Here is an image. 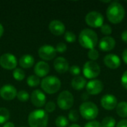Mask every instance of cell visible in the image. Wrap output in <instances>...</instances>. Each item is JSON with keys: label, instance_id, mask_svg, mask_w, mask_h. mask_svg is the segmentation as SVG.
Instances as JSON below:
<instances>
[{"label": "cell", "instance_id": "28", "mask_svg": "<svg viewBox=\"0 0 127 127\" xmlns=\"http://www.w3.org/2000/svg\"><path fill=\"white\" fill-rule=\"evenodd\" d=\"M16 97L20 102H27L30 98V95H29L28 92H27L25 90H21V91L18 92Z\"/></svg>", "mask_w": 127, "mask_h": 127}, {"label": "cell", "instance_id": "23", "mask_svg": "<svg viewBox=\"0 0 127 127\" xmlns=\"http://www.w3.org/2000/svg\"><path fill=\"white\" fill-rule=\"evenodd\" d=\"M10 118V112L6 108H0V124H4Z\"/></svg>", "mask_w": 127, "mask_h": 127}, {"label": "cell", "instance_id": "33", "mask_svg": "<svg viewBox=\"0 0 127 127\" xmlns=\"http://www.w3.org/2000/svg\"><path fill=\"white\" fill-rule=\"evenodd\" d=\"M68 119L72 122H77L79 120V113L77 110H71L68 113Z\"/></svg>", "mask_w": 127, "mask_h": 127}, {"label": "cell", "instance_id": "37", "mask_svg": "<svg viewBox=\"0 0 127 127\" xmlns=\"http://www.w3.org/2000/svg\"><path fill=\"white\" fill-rule=\"evenodd\" d=\"M121 85L124 89H127V70L124 71L121 77Z\"/></svg>", "mask_w": 127, "mask_h": 127}, {"label": "cell", "instance_id": "25", "mask_svg": "<svg viewBox=\"0 0 127 127\" xmlns=\"http://www.w3.org/2000/svg\"><path fill=\"white\" fill-rule=\"evenodd\" d=\"M27 83L30 87H36L39 85L40 79L36 75H31L27 79Z\"/></svg>", "mask_w": 127, "mask_h": 127}, {"label": "cell", "instance_id": "19", "mask_svg": "<svg viewBox=\"0 0 127 127\" xmlns=\"http://www.w3.org/2000/svg\"><path fill=\"white\" fill-rule=\"evenodd\" d=\"M33 71L35 75L38 77H45L50 71V67L47 63L44 61H39L34 66Z\"/></svg>", "mask_w": 127, "mask_h": 127}, {"label": "cell", "instance_id": "20", "mask_svg": "<svg viewBox=\"0 0 127 127\" xmlns=\"http://www.w3.org/2000/svg\"><path fill=\"white\" fill-rule=\"evenodd\" d=\"M19 64L22 68H30L34 65V58L30 54H25L19 59Z\"/></svg>", "mask_w": 127, "mask_h": 127}, {"label": "cell", "instance_id": "3", "mask_svg": "<svg viewBox=\"0 0 127 127\" xmlns=\"http://www.w3.org/2000/svg\"><path fill=\"white\" fill-rule=\"evenodd\" d=\"M28 122L30 127H47L48 115L44 109H35L29 114Z\"/></svg>", "mask_w": 127, "mask_h": 127}, {"label": "cell", "instance_id": "9", "mask_svg": "<svg viewBox=\"0 0 127 127\" xmlns=\"http://www.w3.org/2000/svg\"><path fill=\"white\" fill-rule=\"evenodd\" d=\"M0 65L7 70L14 69L17 65L16 57L10 53L4 54L0 57Z\"/></svg>", "mask_w": 127, "mask_h": 127}, {"label": "cell", "instance_id": "45", "mask_svg": "<svg viewBox=\"0 0 127 127\" xmlns=\"http://www.w3.org/2000/svg\"></svg>", "mask_w": 127, "mask_h": 127}, {"label": "cell", "instance_id": "39", "mask_svg": "<svg viewBox=\"0 0 127 127\" xmlns=\"http://www.w3.org/2000/svg\"><path fill=\"white\" fill-rule=\"evenodd\" d=\"M122 59H123V61L127 65V48L125 49L122 53Z\"/></svg>", "mask_w": 127, "mask_h": 127}, {"label": "cell", "instance_id": "5", "mask_svg": "<svg viewBox=\"0 0 127 127\" xmlns=\"http://www.w3.org/2000/svg\"><path fill=\"white\" fill-rule=\"evenodd\" d=\"M80 113L84 119L88 121H93L97 117L99 109L95 103L86 101L80 105Z\"/></svg>", "mask_w": 127, "mask_h": 127}, {"label": "cell", "instance_id": "32", "mask_svg": "<svg viewBox=\"0 0 127 127\" xmlns=\"http://www.w3.org/2000/svg\"><path fill=\"white\" fill-rule=\"evenodd\" d=\"M56 109V104L53 101H49L45 105V111L48 113H51Z\"/></svg>", "mask_w": 127, "mask_h": 127}, {"label": "cell", "instance_id": "17", "mask_svg": "<svg viewBox=\"0 0 127 127\" xmlns=\"http://www.w3.org/2000/svg\"><path fill=\"white\" fill-rule=\"evenodd\" d=\"M54 68L57 72L64 74L69 70V64L65 58L59 57L54 61Z\"/></svg>", "mask_w": 127, "mask_h": 127}, {"label": "cell", "instance_id": "12", "mask_svg": "<svg viewBox=\"0 0 127 127\" xmlns=\"http://www.w3.org/2000/svg\"><path fill=\"white\" fill-rule=\"evenodd\" d=\"M86 92L89 95H97L103 91V83L100 80H92L86 84Z\"/></svg>", "mask_w": 127, "mask_h": 127}, {"label": "cell", "instance_id": "22", "mask_svg": "<svg viewBox=\"0 0 127 127\" xmlns=\"http://www.w3.org/2000/svg\"><path fill=\"white\" fill-rule=\"evenodd\" d=\"M116 112L118 116L123 118H127V102L122 101L118 103L116 106Z\"/></svg>", "mask_w": 127, "mask_h": 127}, {"label": "cell", "instance_id": "26", "mask_svg": "<svg viewBox=\"0 0 127 127\" xmlns=\"http://www.w3.org/2000/svg\"><path fill=\"white\" fill-rule=\"evenodd\" d=\"M25 72L22 68H15V70L13 71V77L14 79L17 81H22L25 78Z\"/></svg>", "mask_w": 127, "mask_h": 127}, {"label": "cell", "instance_id": "6", "mask_svg": "<svg viewBox=\"0 0 127 127\" xmlns=\"http://www.w3.org/2000/svg\"><path fill=\"white\" fill-rule=\"evenodd\" d=\"M57 106L63 110L70 109L74 105L73 95L68 91L62 92L57 97Z\"/></svg>", "mask_w": 127, "mask_h": 127}, {"label": "cell", "instance_id": "44", "mask_svg": "<svg viewBox=\"0 0 127 127\" xmlns=\"http://www.w3.org/2000/svg\"><path fill=\"white\" fill-rule=\"evenodd\" d=\"M126 2H127V1H126Z\"/></svg>", "mask_w": 127, "mask_h": 127}, {"label": "cell", "instance_id": "18", "mask_svg": "<svg viewBox=\"0 0 127 127\" xmlns=\"http://www.w3.org/2000/svg\"><path fill=\"white\" fill-rule=\"evenodd\" d=\"M116 42L112 36H104L99 42V48L103 51H110L115 47Z\"/></svg>", "mask_w": 127, "mask_h": 127}, {"label": "cell", "instance_id": "2", "mask_svg": "<svg viewBox=\"0 0 127 127\" xmlns=\"http://www.w3.org/2000/svg\"><path fill=\"white\" fill-rule=\"evenodd\" d=\"M78 41L80 45L87 49H93L98 43V36L95 31L92 29H83L79 34Z\"/></svg>", "mask_w": 127, "mask_h": 127}, {"label": "cell", "instance_id": "7", "mask_svg": "<svg viewBox=\"0 0 127 127\" xmlns=\"http://www.w3.org/2000/svg\"><path fill=\"white\" fill-rule=\"evenodd\" d=\"M83 72L87 79H95L100 74V67L96 62L90 60L84 64Z\"/></svg>", "mask_w": 127, "mask_h": 127}, {"label": "cell", "instance_id": "4", "mask_svg": "<svg viewBox=\"0 0 127 127\" xmlns=\"http://www.w3.org/2000/svg\"><path fill=\"white\" fill-rule=\"evenodd\" d=\"M40 85L45 92L52 95L57 93L60 89L61 81L56 76H48L42 80Z\"/></svg>", "mask_w": 127, "mask_h": 127}, {"label": "cell", "instance_id": "40", "mask_svg": "<svg viewBox=\"0 0 127 127\" xmlns=\"http://www.w3.org/2000/svg\"><path fill=\"white\" fill-rule=\"evenodd\" d=\"M121 39H122V40H123L124 42L127 43V30L124 31L121 33Z\"/></svg>", "mask_w": 127, "mask_h": 127}, {"label": "cell", "instance_id": "15", "mask_svg": "<svg viewBox=\"0 0 127 127\" xmlns=\"http://www.w3.org/2000/svg\"><path fill=\"white\" fill-rule=\"evenodd\" d=\"M103 63L107 68L111 69H116L120 67L121 64V60L118 56L113 54H109L105 56L103 59Z\"/></svg>", "mask_w": 127, "mask_h": 127}, {"label": "cell", "instance_id": "1", "mask_svg": "<svg viewBox=\"0 0 127 127\" xmlns=\"http://www.w3.org/2000/svg\"><path fill=\"white\" fill-rule=\"evenodd\" d=\"M108 20L112 24H119L125 16V9L118 1H112L106 10Z\"/></svg>", "mask_w": 127, "mask_h": 127}, {"label": "cell", "instance_id": "30", "mask_svg": "<svg viewBox=\"0 0 127 127\" xmlns=\"http://www.w3.org/2000/svg\"><path fill=\"white\" fill-rule=\"evenodd\" d=\"M88 57L91 60V61H95L99 57V52L95 48L91 49L88 52Z\"/></svg>", "mask_w": 127, "mask_h": 127}, {"label": "cell", "instance_id": "11", "mask_svg": "<svg viewBox=\"0 0 127 127\" xmlns=\"http://www.w3.org/2000/svg\"><path fill=\"white\" fill-rule=\"evenodd\" d=\"M31 101L34 106L41 108L46 103V97L41 90L36 89L31 93Z\"/></svg>", "mask_w": 127, "mask_h": 127}, {"label": "cell", "instance_id": "14", "mask_svg": "<svg viewBox=\"0 0 127 127\" xmlns=\"http://www.w3.org/2000/svg\"><path fill=\"white\" fill-rule=\"evenodd\" d=\"M17 95L16 88L12 85H4L0 89V96L5 100H12Z\"/></svg>", "mask_w": 127, "mask_h": 127}, {"label": "cell", "instance_id": "24", "mask_svg": "<svg viewBox=\"0 0 127 127\" xmlns=\"http://www.w3.org/2000/svg\"><path fill=\"white\" fill-rule=\"evenodd\" d=\"M100 124L102 127H115L116 124V121L114 118L108 116L104 118Z\"/></svg>", "mask_w": 127, "mask_h": 127}, {"label": "cell", "instance_id": "21", "mask_svg": "<svg viewBox=\"0 0 127 127\" xmlns=\"http://www.w3.org/2000/svg\"><path fill=\"white\" fill-rule=\"evenodd\" d=\"M71 84L74 89L77 91H80V90H82L86 86L87 83H86V80L83 77L77 76L73 78Z\"/></svg>", "mask_w": 127, "mask_h": 127}, {"label": "cell", "instance_id": "36", "mask_svg": "<svg viewBox=\"0 0 127 127\" xmlns=\"http://www.w3.org/2000/svg\"><path fill=\"white\" fill-rule=\"evenodd\" d=\"M84 127H102L101 124L96 121H92L88 122Z\"/></svg>", "mask_w": 127, "mask_h": 127}, {"label": "cell", "instance_id": "16", "mask_svg": "<svg viewBox=\"0 0 127 127\" xmlns=\"http://www.w3.org/2000/svg\"><path fill=\"white\" fill-rule=\"evenodd\" d=\"M48 28L54 36H61L65 31V26L60 20H53L49 23Z\"/></svg>", "mask_w": 127, "mask_h": 127}, {"label": "cell", "instance_id": "43", "mask_svg": "<svg viewBox=\"0 0 127 127\" xmlns=\"http://www.w3.org/2000/svg\"><path fill=\"white\" fill-rule=\"evenodd\" d=\"M69 127H81L80 125H78V124H72V125H71Z\"/></svg>", "mask_w": 127, "mask_h": 127}, {"label": "cell", "instance_id": "31", "mask_svg": "<svg viewBox=\"0 0 127 127\" xmlns=\"http://www.w3.org/2000/svg\"><path fill=\"white\" fill-rule=\"evenodd\" d=\"M100 31H101V33L104 35H106V36H108L109 35H111L112 33V27L107 24H103L100 27Z\"/></svg>", "mask_w": 127, "mask_h": 127}, {"label": "cell", "instance_id": "34", "mask_svg": "<svg viewBox=\"0 0 127 127\" xmlns=\"http://www.w3.org/2000/svg\"><path fill=\"white\" fill-rule=\"evenodd\" d=\"M57 52H59V53H64L66 50H67V45H65V43L64 42H59L56 48H55Z\"/></svg>", "mask_w": 127, "mask_h": 127}, {"label": "cell", "instance_id": "10", "mask_svg": "<svg viewBox=\"0 0 127 127\" xmlns=\"http://www.w3.org/2000/svg\"><path fill=\"white\" fill-rule=\"evenodd\" d=\"M38 54L42 60L49 61L53 60L57 55V51L54 47L50 45H45L39 48Z\"/></svg>", "mask_w": 127, "mask_h": 127}, {"label": "cell", "instance_id": "35", "mask_svg": "<svg viewBox=\"0 0 127 127\" xmlns=\"http://www.w3.org/2000/svg\"><path fill=\"white\" fill-rule=\"evenodd\" d=\"M69 71L72 75L77 76L80 74V68L79 66L74 65H72L71 68H69Z\"/></svg>", "mask_w": 127, "mask_h": 127}, {"label": "cell", "instance_id": "13", "mask_svg": "<svg viewBox=\"0 0 127 127\" xmlns=\"http://www.w3.org/2000/svg\"><path fill=\"white\" fill-rule=\"evenodd\" d=\"M100 103L102 107L106 110H113L118 105V100L113 95L107 94L102 97Z\"/></svg>", "mask_w": 127, "mask_h": 127}, {"label": "cell", "instance_id": "27", "mask_svg": "<svg viewBox=\"0 0 127 127\" xmlns=\"http://www.w3.org/2000/svg\"><path fill=\"white\" fill-rule=\"evenodd\" d=\"M55 124L57 127H66L68 125V121L65 116H58L55 121Z\"/></svg>", "mask_w": 127, "mask_h": 127}, {"label": "cell", "instance_id": "29", "mask_svg": "<svg viewBox=\"0 0 127 127\" xmlns=\"http://www.w3.org/2000/svg\"><path fill=\"white\" fill-rule=\"evenodd\" d=\"M64 39L69 43H73L76 41V35L71 31H66L64 35Z\"/></svg>", "mask_w": 127, "mask_h": 127}, {"label": "cell", "instance_id": "38", "mask_svg": "<svg viewBox=\"0 0 127 127\" xmlns=\"http://www.w3.org/2000/svg\"><path fill=\"white\" fill-rule=\"evenodd\" d=\"M116 127H127V120L124 119L118 122Z\"/></svg>", "mask_w": 127, "mask_h": 127}, {"label": "cell", "instance_id": "8", "mask_svg": "<svg viewBox=\"0 0 127 127\" xmlns=\"http://www.w3.org/2000/svg\"><path fill=\"white\" fill-rule=\"evenodd\" d=\"M85 21L86 24L92 28H100L103 25V16L97 11H91L86 16Z\"/></svg>", "mask_w": 127, "mask_h": 127}, {"label": "cell", "instance_id": "42", "mask_svg": "<svg viewBox=\"0 0 127 127\" xmlns=\"http://www.w3.org/2000/svg\"><path fill=\"white\" fill-rule=\"evenodd\" d=\"M3 33H4V27H3V25L0 23V38L2 36Z\"/></svg>", "mask_w": 127, "mask_h": 127}, {"label": "cell", "instance_id": "41", "mask_svg": "<svg viewBox=\"0 0 127 127\" xmlns=\"http://www.w3.org/2000/svg\"><path fill=\"white\" fill-rule=\"evenodd\" d=\"M3 127H15V126L12 122H7L3 125Z\"/></svg>", "mask_w": 127, "mask_h": 127}]
</instances>
